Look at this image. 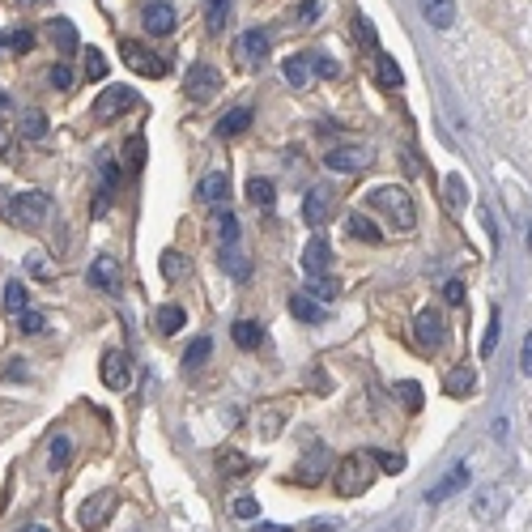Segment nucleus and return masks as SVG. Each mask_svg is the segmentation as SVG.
Listing matches in <instances>:
<instances>
[{"label": "nucleus", "mask_w": 532, "mask_h": 532, "mask_svg": "<svg viewBox=\"0 0 532 532\" xmlns=\"http://www.w3.org/2000/svg\"><path fill=\"white\" fill-rule=\"evenodd\" d=\"M371 205H375V209H384L387 217H392V226L404 230V235L418 226V209H413V196L404 192V188H396V183H384V188H375V192H371Z\"/></svg>", "instance_id": "f257e3e1"}, {"label": "nucleus", "mask_w": 532, "mask_h": 532, "mask_svg": "<svg viewBox=\"0 0 532 532\" xmlns=\"http://www.w3.org/2000/svg\"><path fill=\"white\" fill-rule=\"evenodd\" d=\"M375 468H371V456H345L332 473V490H337L341 499H358L367 485H371Z\"/></svg>", "instance_id": "f03ea898"}, {"label": "nucleus", "mask_w": 532, "mask_h": 532, "mask_svg": "<svg viewBox=\"0 0 532 532\" xmlns=\"http://www.w3.org/2000/svg\"><path fill=\"white\" fill-rule=\"evenodd\" d=\"M9 209V217H13L17 226H43L48 222V213H51V196L48 192H39V188H31V192H13V200L4 205Z\"/></svg>", "instance_id": "7ed1b4c3"}, {"label": "nucleus", "mask_w": 532, "mask_h": 532, "mask_svg": "<svg viewBox=\"0 0 532 532\" xmlns=\"http://www.w3.org/2000/svg\"><path fill=\"white\" fill-rule=\"evenodd\" d=\"M132 102H137V94H132L129 85H107V90L94 98V120L98 124H111V120H120V115L129 111Z\"/></svg>", "instance_id": "20e7f679"}, {"label": "nucleus", "mask_w": 532, "mask_h": 532, "mask_svg": "<svg viewBox=\"0 0 532 532\" xmlns=\"http://www.w3.org/2000/svg\"><path fill=\"white\" fill-rule=\"evenodd\" d=\"M120 51H124V65H129L132 73H141V77H162V73H166V60H158L146 43H132V39H124Z\"/></svg>", "instance_id": "39448f33"}, {"label": "nucleus", "mask_w": 532, "mask_h": 532, "mask_svg": "<svg viewBox=\"0 0 532 532\" xmlns=\"http://www.w3.org/2000/svg\"><path fill=\"white\" fill-rule=\"evenodd\" d=\"M98 371H102V384L111 387V392H124V387L132 384V358L124 354V350H107Z\"/></svg>", "instance_id": "423d86ee"}, {"label": "nucleus", "mask_w": 532, "mask_h": 532, "mask_svg": "<svg viewBox=\"0 0 532 532\" xmlns=\"http://www.w3.org/2000/svg\"><path fill=\"white\" fill-rule=\"evenodd\" d=\"M115 507H120V499H115L111 490H102V494H94V499H90V502H85V507L77 511L81 528H85V532H90V528H102V524H107V519L115 516Z\"/></svg>", "instance_id": "0eeeda50"}, {"label": "nucleus", "mask_w": 532, "mask_h": 532, "mask_svg": "<svg viewBox=\"0 0 532 532\" xmlns=\"http://www.w3.org/2000/svg\"><path fill=\"white\" fill-rule=\"evenodd\" d=\"M90 286L102 294H120L124 290V273H120V264H115L111 256H98L94 264H90Z\"/></svg>", "instance_id": "6e6552de"}, {"label": "nucleus", "mask_w": 532, "mask_h": 532, "mask_svg": "<svg viewBox=\"0 0 532 532\" xmlns=\"http://www.w3.org/2000/svg\"><path fill=\"white\" fill-rule=\"evenodd\" d=\"M141 22H146L149 34H171L175 31V4L171 0H149L141 9Z\"/></svg>", "instance_id": "1a4fd4ad"}, {"label": "nucleus", "mask_w": 532, "mask_h": 532, "mask_svg": "<svg viewBox=\"0 0 532 532\" xmlns=\"http://www.w3.org/2000/svg\"><path fill=\"white\" fill-rule=\"evenodd\" d=\"M443 341H448V324L439 311H421L418 315V345L421 350H443Z\"/></svg>", "instance_id": "9d476101"}, {"label": "nucleus", "mask_w": 532, "mask_h": 532, "mask_svg": "<svg viewBox=\"0 0 532 532\" xmlns=\"http://www.w3.org/2000/svg\"><path fill=\"white\" fill-rule=\"evenodd\" d=\"M328 264H332V247H328V239H306V247H303V269L311 277H328Z\"/></svg>", "instance_id": "9b49d317"}, {"label": "nucleus", "mask_w": 532, "mask_h": 532, "mask_svg": "<svg viewBox=\"0 0 532 532\" xmlns=\"http://www.w3.org/2000/svg\"><path fill=\"white\" fill-rule=\"evenodd\" d=\"M217 90H222V73H217V68L196 65L192 73H188V94H196V98H213Z\"/></svg>", "instance_id": "f8f14e48"}, {"label": "nucleus", "mask_w": 532, "mask_h": 532, "mask_svg": "<svg viewBox=\"0 0 532 532\" xmlns=\"http://www.w3.org/2000/svg\"><path fill=\"white\" fill-rule=\"evenodd\" d=\"M328 209H332V196H328V188H311L306 200H303V222H306V226H324Z\"/></svg>", "instance_id": "ddd939ff"}, {"label": "nucleus", "mask_w": 532, "mask_h": 532, "mask_svg": "<svg viewBox=\"0 0 532 532\" xmlns=\"http://www.w3.org/2000/svg\"><path fill=\"white\" fill-rule=\"evenodd\" d=\"M196 196H200L205 205H222V200L230 196V175H226V171H209V175L200 179Z\"/></svg>", "instance_id": "4468645a"}, {"label": "nucleus", "mask_w": 532, "mask_h": 532, "mask_svg": "<svg viewBox=\"0 0 532 532\" xmlns=\"http://www.w3.org/2000/svg\"><path fill=\"white\" fill-rule=\"evenodd\" d=\"M465 485H468V468H465V465H456L452 473L443 477V482L430 485V494H426V499H430V502H443V499H452V494H460Z\"/></svg>", "instance_id": "2eb2a0df"}, {"label": "nucleus", "mask_w": 532, "mask_h": 532, "mask_svg": "<svg viewBox=\"0 0 532 532\" xmlns=\"http://www.w3.org/2000/svg\"><path fill=\"white\" fill-rule=\"evenodd\" d=\"M328 171H345V175H354V171H362V166H367V154H362V149H328Z\"/></svg>", "instance_id": "dca6fc26"}, {"label": "nucleus", "mask_w": 532, "mask_h": 532, "mask_svg": "<svg viewBox=\"0 0 532 532\" xmlns=\"http://www.w3.org/2000/svg\"><path fill=\"white\" fill-rule=\"evenodd\" d=\"M281 73H286V81H290L294 90H306V85H311V73H315V68H311V51H298V56H290Z\"/></svg>", "instance_id": "f3484780"}, {"label": "nucleus", "mask_w": 532, "mask_h": 532, "mask_svg": "<svg viewBox=\"0 0 532 532\" xmlns=\"http://www.w3.org/2000/svg\"><path fill=\"white\" fill-rule=\"evenodd\" d=\"M247 60V65H256V60H264L269 56V34L264 31H247V34H239V48H235Z\"/></svg>", "instance_id": "a211bd4d"}, {"label": "nucleus", "mask_w": 532, "mask_h": 532, "mask_svg": "<svg viewBox=\"0 0 532 532\" xmlns=\"http://www.w3.org/2000/svg\"><path fill=\"white\" fill-rule=\"evenodd\" d=\"M421 4V13H426V22L435 26V31H448L456 22V4L452 0H418Z\"/></svg>", "instance_id": "6ab92c4d"}, {"label": "nucleus", "mask_w": 532, "mask_h": 532, "mask_svg": "<svg viewBox=\"0 0 532 532\" xmlns=\"http://www.w3.org/2000/svg\"><path fill=\"white\" fill-rule=\"evenodd\" d=\"M502 511H507V494L502 490H482L477 502H473V516L477 519H499Z\"/></svg>", "instance_id": "aec40b11"}, {"label": "nucleus", "mask_w": 532, "mask_h": 532, "mask_svg": "<svg viewBox=\"0 0 532 532\" xmlns=\"http://www.w3.org/2000/svg\"><path fill=\"white\" fill-rule=\"evenodd\" d=\"M4 311H9V320H22V315L31 311V294H26L22 281H9V286H4Z\"/></svg>", "instance_id": "412c9836"}, {"label": "nucleus", "mask_w": 532, "mask_h": 532, "mask_svg": "<svg viewBox=\"0 0 532 532\" xmlns=\"http://www.w3.org/2000/svg\"><path fill=\"white\" fill-rule=\"evenodd\" d=\"M290 315L303 324H320L324 320V306L311 298V294H290Z\"/></svg>", "instance_id": "4be33fe9"}, {"label": "nucleus", "mask_w": 532, "mask_h": 532, "mask_svg": "<svg viewBox=\"0 0 532 532\" xmlns=\"http://www.w3.org/2000/svg\"><path fill=\"white\" fill-rule=\"evenodd\" d=\"M48 34H51V43L65 51V56L77 51V31H73V22H68V17H56V22L48 26Z\"/></svg>", "instance_id": "5701e85b"}, {"label": "nucleus", "mask_w": 532, "mask_h": 532, "mask_svg": "<svg viewBox=\"0 0 532 532\" xmlns=\"http://www.w3.org/2000/svg\"><path fill=\"white\" fill-rule=\"evenodd\" d=\"M443 200H448V209L452 213H460L468 205V183H465V175H448L443 179Z\"/></svg>", "instance_id": "b1692460"}, {"label": "nucleus", "mask_w": 532, "mask_h": 532, "mask_svg": "<svg viewBox=\"0 0 532 532\" xmlns=\"http://www.w3.org/2000/svg\"><path fill=\"white\" fill-rule=\"evenodd\" d=\"M183 320H188L183 306H158V311H154V324H158L162 337H175L179 328H183Z\"/></svg>", "instance_id": "393cba45"}, {"label": "nucleus", "mask_w": 532, "mask_h": 532, "mask_svg": "<svg viewBox=\"0 0 532 532\" xmlns=\"http://www.w3.org/2000/svg\"><path fill=\"white\" fill-rule=\"evenodd\" d=\"M247 124H252V107H235V111L222 115L217 137H239V132H247Z\"/></svg>", "instance_id": "a878e982"}, {"label": "nucleus", "mask_w": 532, "mask_h": 532, "mask_svg": "<svg viewBox=\"0 0 532 532\" xmlns=\"http://www.w3.org/2000/svg\"><path fill=\"white\" fill-rule=\"evenodd\" d=\"M375 81H379L384 90H396V85H401V65H396L392 56H384V51L375 56Z\"/></svg>", "instance_id": "bb28decb"}, {"label": "nucleus", "mask_w": 532, "mask_h": 532, "mask_svg": "<svg viewBox=\"0 0 532 532\" xmlns=\"http://www.w3.org/2000/svg\"><path fill=\"white\" fill-rule=\"evenodd\" d=\"M222 269H226L235 281H247V277H252V264H247V256H243L239 247H222Z\"/></svg>", "instance_id": "cd10ccee"}, {"label": "nucleus", "mask_w": 532, "mask_h": 532, "mask_svg": "<svg viewBox=\"0 0 532 532\" xmlns=\"http://www.w3.org/2000/svg\"><path fill=\"white\" fill-rule=\"evenodd\" d=\"M260 341H264V328H260L256 320H239V324H235V345H239V350H256Z\"/></svg>", "instance_id": "c85d7f7f"}, {"label": "nucleus", "mask_w": 532, "mask_h": 532, "mask_svg": "<svg viewBox=\"0 0 532 532\" xmlns=\"http://www.w3.org/2000/svg\"><path fill=\"white\" fill-rule=\"evenodd\" d=\"M247 200H252L256 209H273V200H277L273 183H269V179H252V183H247Z\"/></svg>", "instance_id": "c756f323"}, {"label": "nucleus", "mask_w": 532, "mask_h": 532, "mask_svg": "<svg viewBox=\"0 0 532 532\" xmlns=\"http://www.w3.org/2000/svg\"><path fill=\"white\" fill-rule=\"evenodd\" d=\"M303 294H311L315 303H332V298L341 294V286L332 281V277H311V286H306Z\"/></svg>", "instance_id": "7c9ffc66"}, {"label": "nucleus", "mask_w": 532, "mask_h": 532, "mask_svg": "<svg viewBox=\"0 0 532 532\" xmlns=\"http://www.w3.org/2000/svg\"><path fill=\"white\" fill-rule=\"evenodd\" d=\"M34 48V34L26 31V26H17V31L4 34V56H22V51Z\"/></svg>", "instance_id": "2f4dec72"}, {"label": "nucleus", "mask_w": 532, "mask_h": 532, "mask_svg": "<svg viewBox=\"0 0 532 532\" xmlns=\"http://www.w3.org/2000/svg\"><path fill=\"white\" fill-rule=\"evenodd\" d=\"M213 230H217L222 247H235V243H239V222H235L230 213H217V217H213Z\"/></svg>", "instance_id": "473e14b6"}, {"label": "nucleus", "mask_w": 532, "mask_h": 532, "mask_svg": "<svg viewBox=\"0 0 532 532\" xmlns=\"http://www.w3.org/2000/svg\"><path fill=\"white\" fill-rule=\"evenodd\" d=\"M345 226H350V235H354V239H362V243H379V230H375L371 222L362 217V213H350V217H345Z\"/></svg>", "instance_id": "72a5a7b5"}, {"label": "nucleus", "mask_w": 532, "mask_h": 532, "mask_svg": "<svg viewBox=\"0 0 532 532\" xmlns=\"http://www.w3.org/2000/svg\"><path fill=\"white\" fill-rule=\"evenodd\" d=\"M22 137H31V141L48 137V115H43V111H26V115H22Z\"/></svg>", "instance_id": "f704fd0d"}, {"label": "nucleus", "mask_w": 532, "mask_h": 532, "mask_svg": "<svg viewBox=\"0 0 532 532\" xmlns=\"http://www.w3.org/2000/svg\"><path fill=\"white\" fill-rule=\"evenodd\" d=\"M68 452H73V443H68V435H56L48 443V460H51V468H65L68 465Z\"/></svg>", "instance_id": "c9c22d12"}, {"label": "nucleus", "mask_w": 532, "mask_h": 532, "mask_svg": "<svg viewBox=\"0 0 532 532\" xmlns=\"http://www.w3.org/2000/svg\"><path fill=\"white\" fill-rule=\"evenodd\" d=\"M209 354H213V341H209V337H196L192 345H188V354H183V362H188V367H200V362H205Z\"/></svg>", "instance_id": "e433bc0d"}, {"label": "nucleus", "mask_w": 532, "mask_h": 532, "mask_svg": "<svg viewBox=\"0 0 532 532\" xmlns=\"http://www.w3.org/2000/svg\"><path fill=\"white\" fill-rule=\"evenodd\" d=\"M17 328H22V332H26V337H39V332H43V328H48V315H43V311H26V315H22V320H17Z\"/></svg>", "instance_id": "4c0bfd02"}, {"label": "nucleus", "mask_w": 532, "mask_h": 532, "mask_svg": "<svg viewBox=\"0 0 532 532\" xmlns=\"http://www.w3.org/2000/svg\"><path fill=\"white\" fill-rule=\"evenodd\" d=\"M205 13H209L213 31H222V26H226V13H230V0H205Z\"/></svg>", "instance_id": "58836bf2"}, {"label": "nucleus", "mask_w": 532, "mask_h": 532, "mask_svg": "<svg viewBox=\"0 0 532 532\" xmlns=\"http://www.w3.org/2000/svg\"><path fill=\"white\" fill-rule=\"evenodd\" d=\"M162 277H166V281H179V277H183V256H179V252H166V256H162Z\"/></svg>", "instance_id": "ea45409f"}, {"label": "nucleus", "mask_w": 532, "mask_h": 532, "mask_svg": "<svg viewBox=\"0 0 532 532\" xmlns=\"http://www.w3.org/2000/svg\"><path fill=\"white\" fill-rule=\"evenodd\" d=\"M256 516H260V502L252 499V494L235 499V519H256Z\"/></svg>", "instance_id": "a19ab883"}, {"label": "nucleus", "mask_w": 532, "mask_h": 532, "mask_svg": "<svg viewBox=\"0 0 532 532\" xmlns=\"http://www.w3.org/2000/svg\"><path fill=\"white\" fill-rule=\"evenodd\" d=\"M85 77H90V81H102V77H107V60H102L98 51H90V56H85Z\"/></svg>", "instance_id": "79ce46f5"}, {"label": "nucleus", "mask_w": 532, "mask_h": 532, "mask_svg": "<svg viewBox=\"0 0 532 532\" xmlns=\"http://www.w3.org/2000/svg\"><path fill=\"white\" fill-rule=\"evenodd\" d=\"M222 468H226V473H235V477H243V473H247V456H239V452H222Z\"/></svg>", "instance_id": "37998d69"}, {"label": "nucleus", "mask_w": 532, "mask_h": 532, "mask_svg": "<svg viewBox=\"0 0 532 532\" xmlns=\"http://www.w3.org/2000/svg\"><path fill=\"white\" fill-rule=\"evenodd\" d=\"M468 387H473V371H452L448 375V392H452V396H460V392H468Z\"/></svg>", "instance_id": "c03bdc74"}, {"label": "nucleus", "mask_w": 532, "mask_h": 532, "mask_svg": "<svg viewBox=\"0 0 532 532\" xmlns=\"http://www.w3.org/2000/svg\"><path fill=\"white\" fill-rule=\"evenodd\" d=\"M311 68H315L320 77H337V73H341L337 60H328V56H320V51H311Z\"/></svg>", "instance_id": "a18cd8bd"}, {"label": "nucleus", "mask_w": 532, "mask_h": 532, "mask_svg": "<svg viewBox=\"0 0 532 532\" xmlns=\"http://www.w3.org/2000/svg\"><path fill=\"white\" fill-rule=\"evenodd\" d=\"M494 345H499V306L490 311V332L482 341V354H494Z\"/></svg>", "instance_id": "49530a36"}, {"label": "nucleus", "mask_w": 532, "mask_h": 532, "mask_svg": "<svg viewBox=\"0 0 532 532\" xmlns=\"http://www.w3.org/2000/svg\"><path fill=\"white\" fill-rule=\"evenodd\" d=\"M396 392H401L404 409H421V387H418V384H401Z\"/></svg>", "instance_id": "de8ad7c7"}, {"label": "nucleus", "mask_w": 532, "mask_h": 532, "mask_svg": "<svg viewBox=\"0 0 532 532\" xmlns=\"http://www.w3.org/2000/svg\"><path fill=\"white\" fill-rule=\"evenodd\" d=\"M48 77H51V85H56V90H68V85H73V68H68V65H56Z\"/></svg>", "instance_id": "09e8293b"}, {"label": "nucleus", "mask_w": 532, "mask_h": 532, "mask_svg": "<svg viewBox=\"0 0 532 532\" xmlns=\"http://www.w3.org/2000/svg\"><path fill=\"white\" fill-rule=\"evenodd\" d=\"M443 298H448L452 306H460V303H465V281H456V277H452V281L443 286Z\"/></svg>", "instance_id": "8fccbe9b"}, {"label": "nucleus", "mask_w": 532, "mask_h": 532, "mask_svg": "<svg viewBox=\"0 0 532 532\" xmlns=\"http://www.w3.org/2000/svg\"><path fill=\"white\" fill-rule=\"evenodd\" d=\"M141 162H146V141H141V137H132V146H129V166L137 171Z\"/></svg>", "instance_id": "3c124183"}, {"label": "nucleus", "mask_w": 532, "mask_h": 532, "mask_svg": "<svg viewBox=\"0 0 532 532\" xmlns=\"http://www.w3.org/2000/svg\"><path fill=\"white\" fill-rule=\"evenodd\" d=\"M375 460L384 465V473H401L404 468V456H387V452H375Z\"/></svg>", "instance_id": "603ef678"}, {"label": "nucleus", "mask_w": 532, "mask_h": 532, "mask_svg": "<svg viewBox=\"0 0 532 532\" xmlns=\"http://www.w3.org/2000/svg\"><path fill=\"white\" fill-rule=\"evenodd\" d=\"M519 371L532 375V332L524 337V345H519Z\"/></svg>", "instance_id": "864d4df0"}, {"label": "nucleus", "mask_w": 532, "mask_h": 532, "mask_svg": "<svg viewBox=\"0 0 532 532\" xmlns=\"http://www.w3.org/2000/svg\"><path fill=\"white\" fill-rule=\"evenodd\" d=\"M358 39H362V43H371V48H375V26L367 22V17H358Z\"/></svg>", "instance_id": "5fc2aeb1"}, {"label": "nucleus", "mask_w": 532, "mask_h": 532, "mask_svg": "<svg viewBox=\"0 0 532 532\" xmlns=\"http://www.w3.org/2000/svg\"><path fill=\"white\" fill-rule=\"evenodd\" d=\"M320 4H324V0H306V4H303V22H315V17H320Z\"/></svg>", "instance_id": "6e6d98bb"}, {"label": "nucleus", "mask_w": 532, "mask_h": 532, "mask_svg": "<svg viewBox=\"0 0 532 532\" xmlns=\"http://www.w3.org/2000/svg\"><path fill=\"white\" fill-rule=\"evenodd\" d=\"M31 269H34L39 277H48V264H43V256H31Z\"/></svg>", "instance_id": "4d7b16f0"}, {"label": "nucleus", "mask_w": 532, "mask_h": 532, "mask_svg": "<svg viewBox=\"0 0 532 532\" xmlns=\"http://www.w3.org/2000/svg\"><path fill=\"white\" fill-rule=\"evenodd\" d=\"M256 532H294V528H286V524H256Z\"/></svg>", "instance_id": "13d9d810"}, {"label": "nucleus", "mask_w": 532, "mask_h": 532, "mask_svg": "<svg viewBox=\"0 0 532 532\" xmlns=\"http://www.w3.org/2000/svg\"><path fill=\"white\" fill-rule=\"evenodd\" d=\"M4 154H9V132L0 129V158H4Z\"/></svg>", "instance_id": "bf43d9fd"}, {"label": "nucleus", "mask_w": 532, "mask_h": 532, "mask_svg": "<svg viewBox=\"0 0 532 532\" xmlns=\"http://www.w3.org/2000/svg\"><path fill=\"white\" fill-rule=\"evenodd\" d=\"M9 111V94H0V115Z\"/></svg>", "instance_id": "052dcab7"}, {"label": "nucleus", "mask_w": 532, "mask_h": 532, "mask_svg": "<svg viewBox=\"0 0 532 532\" xmlns=\"http://www.w3.org/2000/svg\"><path fill=\"white\" fill-rule=\"evenodd\" d=\"M17 4H26V9H31V4H48V0H17Z\"/></svg>", "instance_id": "680f3d73"}, {"label": "nucleus", "mask_w": 532, "mask_h": 532, "mask_svg": "<svg viewBox=\"0 0 532 532\" xmlns=\"http://www.w3.org/2000/svg\"><path fill=\"white\" fill-rule=\"evenodd\" d=\"M22 532H48V528H39V524H34V528H22Z\"/></svg>", "instance_id": "e2e57ef3"}, {"label": "nucleus", "mask_w": 532, "mask_h": 532, "mask_svg": "<svg viewBox=\"0 0 532 532\" xmlns=\"http://www.w3.org/2000/svg\"><path fill=\"white\" fill-rule=\"evenodd\" d=\"M0 56H4V34H0Z\"/></svg>", "instance_id": "0e129e2a"}, {"label": "nucleus", "mask_w": 532, "mask_h": 532, "mask_svg": "<svg viewBox=\"0 0 532 532\" xmlns=\"http://www.w3.org/2000/svg\"><path fill=\"white\" fill-rule=\"evenodd\" d=\"M528 247H532V230H528Z\"/></svg>", "instance_id": "69168bd1"}]
</instances>
